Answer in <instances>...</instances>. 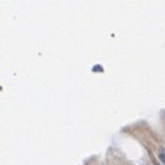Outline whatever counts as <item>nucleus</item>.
<instances>
[{
  "mask_svg": "<svg viewBox=\"0 0 165 165\" xmlns=\"http://www.w3.org/2000/svg\"><path fill=\"white\" fill-rule=\"evenodd\" d=\"M158 157H160L161 163H163V164L165 165V153H164V151H161V153H160V155H158Z\"/></svg>",
  "mask_w": 165,
  "mask_h": 165,
  "instance_id": "nucleus-1",
  "label": "nucleus"
},
{
  "mask_svg": "<svg viewBox=\"0 0 165 165\" xmlns=\"http://www.w3.org/2000/svg\"><path fill=\"white\" fill-rule=\"evenodd\" d=\"M157 165H160V164H157Z\"/></svg>",
  "mask_w": 165,
  "mask_h": 165,
  "instance_id": "nucleus-2",
  "label": "nucleus"
}]
</instances>
